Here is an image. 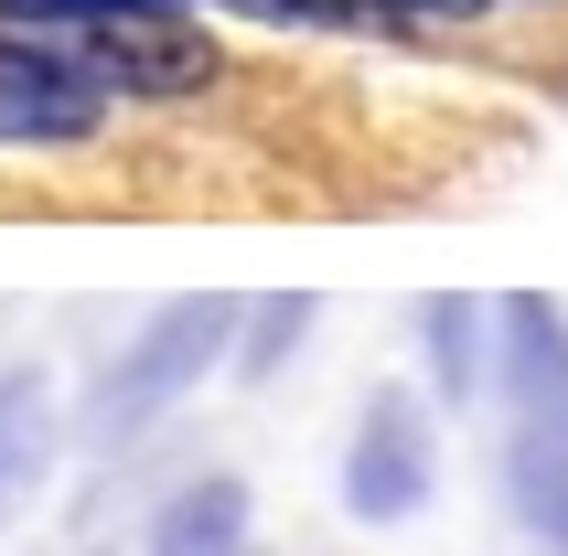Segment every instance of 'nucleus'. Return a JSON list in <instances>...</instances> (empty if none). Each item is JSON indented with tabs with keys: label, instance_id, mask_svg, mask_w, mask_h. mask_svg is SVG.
Segmentation results:
<instances>
[{
	"label": "nucleus",
	"instance_id": "obj_1",
	"mask_svg": "<svg viewBox=\"0 0 568 556\" xmlns=\"http://www.w3.org/2000/svg\"><path fill=\"white\" fill-rule=\"evenodd\" d=\"M505 332H515L505 493H515V525H537L568 556V310L558 300H505Z\"/></svg>",
	"mask_w": 568,
	"mask_h": 556
},
{
	"label": "nucleus",
	"instance_id": "obj_11",
	"mask_svg": "<svg viewBox=\"0 0 568 556\" xmlns=\"http://www.w3.org/2000/svg\"><path fill=\"white\" fill-rule=\"evenodd\" d=\"M301 321H312V300H268V321H257V353H247V374H268L290 353V342H301Z\"/></svg>",
	"mask_w": 568,
	"mask_h": 556
},
{
	"label": "nucleus",
	"instance_id": "obj_8",
	"mask_svg": "<svg viewBox=\"0 0 568 556\" xmlns=\"http://www.w3.org/2000/svg\"><path fill=\"white\" fill-rule=\"evenodd\" d=\"M418 332H429L440 397H473V385H483V310L473 300H429V310H418Z\"/></svg>",
	"mask_w": 568,
	"mask_h": 556
},
{
	"label": "nucleus",
	"instance_id": "obj_5",
	"mask_svg": "<svg viewBox=\"0 0 568 556\" xmlns=\"http://www.w3.org/2000/svg\"><path fill=\"white\" fill-rule=\"evenodd\" d=\"M87 64H97L108 96H193L215 75V43H204L183 11H129V22L87 32Z\"/></svg>",
	"mask_w": 568,
	"mask_h": 556
},
{
	"label": "nucleus",
	"instance_id": "obj_3",
	"mask_svg": "<svg viewBox=\"0 0 568 556\" xmlns=\"http://www.w3.org/2000/svg\"><path fill=\"white\" fill-rule=\"evenodd\" d=\"M97 119H108L97 64L0 22V151H75V140H97Z\"/></svg>",
	"mask_w": 568,
	"mask_h": 556
},
{
	"label": "nucleus",
	"instance_id": "obj_2",
	"mask_svg": "<svg viewBox=\"0 0 568 556\" xmlns=\"http://www.w3.org/2000/svg\"><path fill=\"white\" fill-rule=\"evenodd\" d=\"M225 342H236V300H161L140 321V342L97 374V439H140L161 406H183Z\"/></svg>",
	"mask_w": 568,
	"mask_h": 556
},
{
	"label": "nucleus",
	"instance_id": "obj_9",
	"mask_svg": "<svg viewBox=\"0 0 568 556\" xmlns=\"http://www.w3.org/2000/svg\"><path fill=\"white\" fill-rule=\"evenodd\" d=\"M215 11H247V22H301V32H408L397 0H215Z\"/></svg>",
	"mask_w": 568,
	"mask_h": 556
},
{
	"label": "nucleus",
	"instance_id": "obj_6",
	"mask_svg": "<svg viewBox=\"0 0 568 556\" xmlns=\"http://www.w3.org/2000/svg\"><path fill=\"white\" fill-rule=\"evenodd\" d=\"M151 556H247V482H183V493L151 514Z\"/></svg>",
	"mask_w": 568,
	"mask_h": 556
},
{
	"label": "nucleus",
	"instance_id": "obj_10",
	"mask_svg": "<svg viewBox=\"0 0 568 556\" xmlns=\"http://www.w3.org/2000/svg\"><path fill=\"white\" fill-rule=\"evenodd\" d=\"M129 11H183V0H0L11 32H97V22H129Z\"/></svg>",
	"mask_w": 568,
	"mask_h": 556
},
{
	"label": "nucleus",
	"instance_id": "obj_7",
	"mask_svg": "<svg viewBox=\"0 0 568 556\" xmlns=\"http://www.w3.org/2000/svg\"><path fill=\"white\" fill-rule=\"evenodd\" d=\"M43 471H54V385L22 364V374H0V514H11Z\"/></svg>",
	"mask_w": 568,
	"mask_h": 556
},
{
	"label": "nucleus",
	"instance_id": "obj_4",
	"mask_svg": "<svg viewBox=\"0 0 568 556\" xmlns=\"http://www.w3.org/2000/svg\"><path fill=\"white\" fill-rule=\"evenodd\" d=\"M429 471H440V450H429L418 397H376L365 429H354V450H344V514L354 525H408L429 503Z\"/></svg>",
	"mask_w": 568,
	"mask_h": 556
}]
</instances>
